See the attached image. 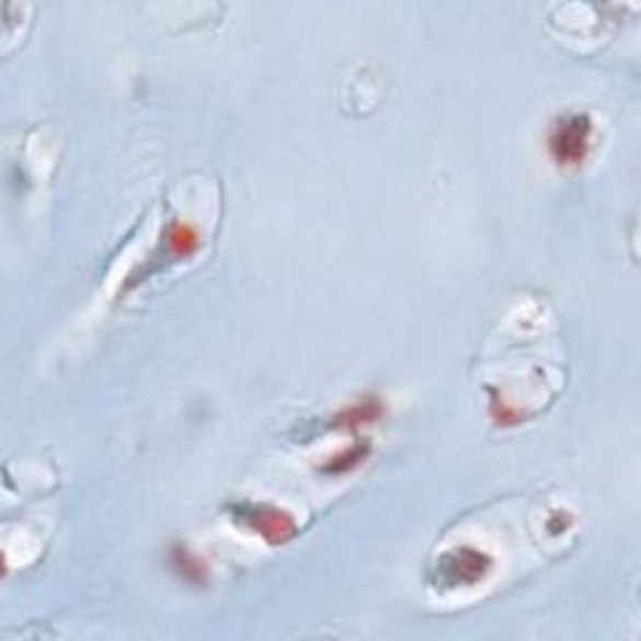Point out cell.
Returning <instances> with one entry per match:
<instances>
[{"label":"cell","mask_w":641,"mask_h":641,"mask_svg":"<svg viewBox=\"0 0 641 641\" xmlns=\"http://www.w3.org/2000/svg\"><path fill=\"white\" fill-rule=\"evenodd\" d=\"M590 118L572 116L564 118L551 134V153L559 163H579L586 156L590 146Z\"/></svg>","instance_id":"cell-1"}]
</instances>
